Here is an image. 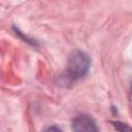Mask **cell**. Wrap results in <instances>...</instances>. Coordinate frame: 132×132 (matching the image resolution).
<instances>
[{"instance_id": "6da1fadb", "label": "cell", "mask_w": 132, "mask_h": 132, "mask_svg": "<svg viewBox=\"0 0 132 132\" xmlns=\"http://www.w3.org/2000/svg\"><path fill=\"white\" fill-rule=\"evenodd\" d=\"M91 60L90 57L81 52V51H74L71 53L68 59V66H67V73L71 79H78L85 76L90 68Z\"/></svg>"}, {"instance_id": "7a4b0ae2", "label": "cell", "mask_w": 132, "mask_h": 132, "mask_svg": "<svg viewBox=\"0 0 132 132\" xmlns=\"http://www.w3.org/2000/svg\"><path fill=\"white\" fill-rule=\"evenodd\" d=\"M72 130L74 132H98L95 121L88 114L77 116L72 122Z\"/></svg>"}, {"instance_id": "3957f363", "label": "cell", "mask_w": 132, "mask_h": 132, "mask_svg": "<svg viewBox=\"0 0 132 132\" xmlns=\"http://www.w3.org/2000/svg\"><path fill=\"white\" fill-rule=\"evenodd\" d=\"M114 129L119 132H132V127L122 122H110Z\"/></svg>"}, {"instance_id": "277c9868", "label": "cell", "mask_w": 132, "mask_h": 132, "mask_svg": "<svg viewBox=\"0 0 132 132\" xmlns=\"http://www.w3.org/2000/svg\"><path fill=\"white\" fill-rule=\"evenodd\" d=\"M45 132H62V130L59 129V128L56 127V126H52V127H50Z\"/></svg>"}, {"instance_id": "5b68a950", "label": "cell", "mask_w": 132, "mask_h": 132, "mask_svg": "<svg viewBox=\"0 0 132 132\" xmlns=\"http://www.w3.org/2000/svg\"><path fill=\"white\" fill-rule=\"evenodd\" d=\"M131 100H132V87H131Z\"/></svg>"}]
</instances>
